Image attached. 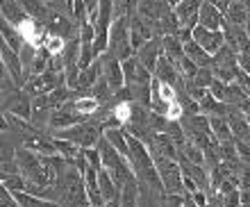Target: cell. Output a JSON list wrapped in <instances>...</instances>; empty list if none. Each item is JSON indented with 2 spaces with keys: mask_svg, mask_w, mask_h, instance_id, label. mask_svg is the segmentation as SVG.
I'll use <instances>...</instances> for the list:
<instances>
[{
  "mask_svg": "<svg viewBox=\"0 0 250 207\" xmlns=\"http://www.w3.org/2000/svg\"><path fill=\"white\" fill-rule=\"evenodd\" d=\"M105 132V123H93V121H82L78 125L66 127V130H57L53 137H62V139L73 141L80 148H96L100 137Z\"/></svg>",
  "mask_w": 250,
  "mask_h": 207,
  "instance_id": "cell-1",
  "label": "cell"
},
{
  "mask_svg": "<svg viewBox=\"0 0 250 207\" xmlns=\"http://www.w3.org/2000/svg\"><path fill=\"white\" fill-rule=\"evenodd\" d=\"M107 53L114 55L121 62L137 55L130 39V19H114L112 30H109V48H107Z\"/></svg>",
  "mask_w": 250,
  "mask_h": 207,
  "instance_id": "cell-2",
  "label": "cell"
},
{
  "mask_svg": "<svg viewBox=\"0 0 250 207\" xmlns=\"http://www.w3.org/2000/svg\"><path fill=\"white\" fill-rule=\"evenodd\" d=\"M152 157H155V166H157L159 175H162L166 194H187L185 173H182L180 162L171 160V157H164V155H152Z\"/></svg>",
  "mask_w": 250,
  "mask_h": 207,
  "instance_id": "cell-3",
  "label": "cell"
},
{
  "mask_svg": "<svg viewBox=\"0 0 250 207\" xmlns=\"http://www.w3.org/2000/svg\"><path fill=\"white\" fill-rule=\"evenodd\" d=\"M2 112L30 121L34 112V98L23 89H19V91H14L9 96H2Z\"/></svg>",
  "mask_w": 250,
  "mask_h": 207,
  "instance_id": "cell-4",
  "label": "cell"
},
{
  "mask_svg": "<svg viewBox=\"0 0 250 207\" xmlns=\"http://www.w3.org/2000/svg\"><path fill=\"white\" fill-rule=\"evenodd\" d=\"M0 60H2V66L9 71L16 84L19 87H25L27 82V73H25V66H23V60H21V53L19 50H14L12 46H7L5 41L0 43Z\"/></svg>",
  "mask_w": 250,
  "mask_h": 207,
  "instance_id": "cell-5",
  "label": "cell"
},
{
  "mask_svg": "<svg viewBox=\"0 0 250 207\" xmlns=\"http://www.w3.org/2000/svg\"><path fill=\"white\" fill-rule=\"evenodd\" d=\"M100 60H103V75H105V80L109 82V87H112L114 91H121V89L125 87L123 62L116 60V57L109 53H103Z\"/></svg>",
  "mask_w": 250,
  "mask_h": 207,
  "instance_id": "cell-6",
  "label": "cell"
},
{
  "mask_svg": "<svg viewBox=\"0 0 250 207\" xmlns=\"http://www.w3.org/2000/svg\"><path fill=\"white\" fill-rule=\"evenodd\" d=\"M123 73H125V87H134V84H150L155 75L139 62V57H130L123 62Z\"/></svg>",
  "mask_w": 250,
  "mask_h": 207,
  "instance_id": "cell-7",
  "label": "cell"
},
{
  "mask_svg": "<svg viewBox=\"0 0 250 207\" xmlns=\"http://www.w3.org/2000/svg\"><path fill=\"white\" fill-rule=\"evenodd\" d=\"M173 9V5L168 0H139V7H137V14L141 19H146L148 23L157 25L159 21L164 19L166 14ZM157 34V32H155Z\"/></svg>",
  "mask_w": 250,
  "mask_h": 207,
  "instance_id": "cell-8",
  "label": "cell"
},
{
  "mask_svg": "<svg viewBox=\"0 0 250 207\" xmlns=\"http://www.w3.org/2000/svg\"><path fill=\"white\" fill-rule=\"evenodd\" d=\"M155 37H157V34H155V25L148 23L146 19H141L139 14H132L130 16V39H132L134 50H139L144 43H148V41L155 39Z\"/></svg>",
  "mask_w": 250,
  "mask_h": 207,
  "instance_id": "cell-9",
  "label": "cell"
},
{
  "mask_svg": "<svg viewBox=\"0 0 250 207\" xmlns=\"http://www.w3.org/2000/svg\"><path fill=\"white\" fill-rule=\"evenodd\" d=\"M193 39H196L209 55H216L218 50L228 43L223 30H209V27H205V25H198L196 30H193Z\"/></svg>",
  "mask_w": 250,
  "mask_h": 207,
  "instance_id": "cell-10",
  "label": "cell"
},
{
  "mask_svg": "<svg viewBox=\"0 0 250 207\" xmlns=\"http://www.w3.org/2000/svg\"><path fill=\"white\" fill-rule=\"evenodd\" d=\"M162 55H164V41H162V37H155V39H150L148 43H144V46L137 50L139 62H141L152 75H155V68H157V62Z\"/></svg>",
  "mask_w": 250,
  "mask_h": 207,
  "instance_id": "cell-11",
  "label": "cell"
},
{
  "mask_svg": "<svg viewBox=\"0 0 250 207\" xmlns=\"http://www.w3.org/2000/svg\"><path fill=\"white\" fill-rule=\"evenodd\" d=\"M205 0H182L180 5H175V14H178L182 27H191L196 30L200 25V7H203Z\"/></svg>",
  "mask_w": 250,
  "mask_h": 207,
  "instance_id": "cell-12",
  "label": "cell"
},
{
  "mask_svg": "<svg viewBox=\"0 0 250 207\" xmlns=\"http://www.w3.org/2000/svg\"><path fill=\"white\" fill-rule=\"evenodd\" d=\"M225 23H228L225 14L218 7L211 5L209 0H205L203 7H200V25L209 27V30H223Z\"/></svg>",
  "mask_w": 250,
  "mask_h": 207,
  "instance_id": "cell-13",
  "label": "cell"
},
{
  "mask_svg": "<svg viewBox=\"0 0 250 207\" xmlns=\"http://www.w3.org/2000/svg\"><path fill=\"white\" fill-rule=\"evenodd\" d=\"M19 2L23 5V9L27 12L30 19L39 21V23H43V25L50 21V16H53V12H55L46 0H19Z\"/></svg>",
  "mask_w": 250,
  "mask_h": 207,
  "instance_id": "cell-14",
  "label": "cell"
},
{
  "mask_svg": "<svg viewBox=\"0 0 250 207\" xmlns=\"http://www.w3.org/2000/svg\"><path fill=\"white\" fill-rule=\"evenodd\" d=\"M2 19L19 30L30 16H27V12L23 9V5L19 0H2Z\"/></svg>",
  "mask_w": 250,
  "mask_h": 207,
  "instance_id": "cell-15",
  "label": "cell"
},
{
  "mask_svg": "<svg viewBox=\"0 0 250 207\" xmlns=\"http://www.w3.org/2000/svg\"><path fill=\"white\" fill-rule=\"evenodd\" d=\"M185 55L189 57L193 64H198L200 68H205V66H211V62H214V55H209L207 50H205L200 43H198L196 39H191V41H187L185 43Z\"/></svg>",
  "mask_w": 250,
  "mask_h": 207,
  "instance_id": "cell-16",
  "label": "cell"
},
{
  "mask_svg": "<svg viewBox=\"0 0 250 207\" xmlns=\"http://www.w3.org/2000/svg\"><path fill=\"white\" fill-rule=\"evenodd\" d=\"M98 150H100V155H103V166L105 168H114V166H119L121 162L127 160V157H123V155L109 144V139H107L105 134H103L98 141Z\"/></svg>",
  "mask_w": 250,
  "mask_h": 207,
  "instance_id": "cell-17",
  "label": "cell"
},
{
  "mask_svg": "<svg viewBox=\"0 0 250 207\" xmlns=\"http://www.w3.org/2000/svg\"><path fill=\"white\" fill-rule=\"evenodd\" d=\"M98 185H100V191H103V196H105V201H116V198H121V191L119 187H116V180H114V175L109 168H100L98 171Z\"/></svg>",
  "mask_w": 250,
  "mask_h": 207,
  "instance_id": "cell-18",
  "label": "cell"
},
{
  "mask_svg": "<svg viewBox=\"0 0 250 207\" xmlns=\"http://www.w3.org/2000/svg\"><path fill=\"white\" fill-rule=\"evenodd\" d=\"M109 139V144H112L116 150H119L123 157H127L130 155V146H127V130H123V127H114V125H107L105 132H103Z\"/></svg>",
  "mask_w": 250,
  "mask_h": 207,
  "instance_id": "cell-19",
  "label": "cell"
},
{
  "mask_svg": "<svg viewBox=\"0 0 250 207\" xmlns=\"http://www.w3.org/2000/svg\"><path fill=\"white\" fill-rule=\"evenodd\" d=\"M225 19L228 23H234V25H248L250 23V9L244 0H232L230 9L225 12Z\"/></svg>",
  "mask_w": 250,
  "mask_h": 207,
  "instance_id": "cell-20",
  "label": "cell"
},
{
  "mask_svg": "<svg viewBox=\"0 0 250 207\" xmlns=\"http://www.w3.org/2000/svg\"><path fill=\"white\" fill-rule=\"evenodd\" d=\"M209 123H211V132H214V137H216L218 144L234 141V134H232V127H230L228 116H209Z\"/></svg>",
  "mask_w": 250,
  "mask_h": 207,
  "instance_id": "cell-21",
  "label": "cell"
},
{
  "mask_svg": "<svg viewBox=\"0 0 250 207\" xmlns=\"http://www.w3.org/2000/svg\"><path fill=\"white\" fill-rule=\"evenodd\" d=\"M73 107H75L80 114H84V116H93L98 109H103V103L91 94H82V96H75V98H73Z\"/></svg>",
  "mask_w": 250,
  "mask_h": 207,
  "instance_id": "cell-22",
  "label": "cell"
},
{
  "mask_svg": "<svg viewBox=\"0 0 250 207\" xmlns=\"http://www.w3.org/2000/svg\"><path fill=\"white\" fill-rule=\"evenodd\" d=\"M162 41H164V55L178 64V62L185 57V43H182L180 37H175V34H171V37H162Z\"/></svg>",
  "mask_w": 250,
  "mask_h": 207,
  "instance_id": "cell-23",
  "label": "cell"
},
{
  "mask_svg": "<svg viewBox=\"0 0 250 207\" xmlns=\"http://www.w3.org/2000/svg\"><path fill=\"white\" fill-rule=\"evenodd\" d=\"M180 157L189 160L191 164H200V166L207 168V160H205V150L193 141H187L185 146H180Z\"/></svg>",
  "mask_w": 250,
  "mask_h": 207,
  "instance_id": "cell-24",
  "label": "cell"
},
{
  "mask_svg": "<svg viewBox=\"0 0 250 207\" xmlns=\"http://www.w3.org/2000/svg\"><path fill=\"white\" fill-rule=\"evenodd\" d=\"M0 32H2V41H5L7 46H12L14 50H19L21 53V48L25 46V39L21 37V32L16 30V27L9 25V23L2 19V27H0Z\"/></svg>",
  "mask_w": 250,
  "mask_h": 207,
  "instance_id": "cell-25",
  "label": "cell"
},
{
  "mask_svg": "<svg viewBox=\"0 0 250 207\" xmlns=\"http://www.w3.org/2000/svg\"><path fill=\"white\" fill-rule=\"evenodd\" d=\"M2 187L9 189L12 194L27 191V178L23 173H2Z\"/></svg>",
  "mask_w": 250,
  "mask_h": 207,
  "instance_id": "cell-26",
  "label": "cell"
},
{
  "mask_svg": "<svg viewBox=\"0 0 250 207\" xmlns=\"http://www.w3.org/2000/svg\"><path fill=\"white\" fill-rule=\"evenodd\" d=\"M53 144H55V148H57V153L68 162H73L80 153H82V148L80 146H75V144L68 141V139H62V137H53Z\"/></svg>",
  "mask_w": 250,
  "mask_h": 207,
  "instance_id": "cell-27",
  "label": "cell"
},
{
  "mask_svg": "<svg viewBox=\"0 0 250 207\" xmlns=\"http://www.w3.org/2000/svg\"><path fill=\"white\" fill-rule=\"evenodd\" d=\"M114 2V16L116 19H130L132 14H137L139 0H112Z\"/></svg>",
  "mask_w": 250,
  "mask_h": 207,
  "instance_id": "cell-28",
  "label": "cell"
},
{
  "mask_svg": "<svg viewBox=\"0 0 250 207\" xmlns=\"http://www.w3.org/2000/svg\"><path fill=\"white\" fill-rule=\"evenodd\" d=\"M175 66H178V71H180V75H182V80H185V82L193 80V78H196V73L200 71V66H198V64H193L187 55L178 62V64H175Z\"/></svg>",
  "mask_w": 250,
  "mask_h": 207,
  "instance_id": "cell-29",
  "label": "cell"
},
{
  "mask_svg": "<svg viewBox=\"0 0 250 207\" xmlns=\"http://www.w3.org/2000/svg\"><path fill=\"white\" fill-rule=\"evenodd\" d=\"M216 80V75H214V71H211V66H205V68H200L196 73V78H193V84L196 87H203V89H209L211 87V82Z\"/></svg>",
  "mask_w": 250,
  "mask_h": 207,
  "instance_id": "cell-30",
  "label": "cell"
},
{
  "mask_svg": "<svg viewBox=\"0 0 250 207\" xmlns=\"http://www.w3.org/2000/svg\"><path fill=\"white\" fill-rule=\"evenodd\" d=\"M82 150H84V157H86V162H89V166L96 168V171H100V168H103V155H100L98 146L96 148H82Z\"/></svg>",
  "mask_w": 250,
  "mask_h": 207,
  "instance_id": "cell-31",
  "label": "cell"
},
{
  "mask_svg": "<svg viewBox=\"0 0 250 207\" xmlns=\"http://www.w3.org/2000/svg\"><path fill=\"white\" fill-rule=\"evenodd\" d=\"M209 94L216 98V101H223V103H228V82H223V80H214L211 82V87H209Z\"/></svg>",
  "mask_w": 250,
  "mask_h": 207,
  "instance_id": "cell-32",
  "label": "cell"
},
{
  "mask_svg": "<svg viewBox=\"0 0 250 207\" xmlns=\"http://www.w3.org/2000/svg\"><path fill=\"white\" fill-rule=\"evenodd\" d=\"M239 68L246 71V73H250V55L239 53Z\"/></svg>",
  "mask_w": 250,
  "mask_h": 207,
  "instance_id": "cell-33",
  "label": "cell"
},
{
  "mask_svg": "<svg viewBox=\"0 0 250 207\" xmlns=\"http://www.w3.org/2000/svg\"><path fill=\"white\" fill-rule=\"evenodd\" d=\"M211 5L214 7H218V9H221V12H228V9H230V5H232V0H209Z\"/></svg>",
  "mask_w": 250,
  "mask_h": 207,
  "instance_id": "cell-34",
  "label": "cell"
},
{
  "mask_svg": "<svg viewBox=\"0 0 250 207\" xmlns=\"http://www.w3.org/2000/svg\"><path fill=\"white\" fill-rule=\"evenodd\" d=\"M107 207H121V198H116V201H109V203H107Z\"/></svg>",
  "mask_w": 250,
  "mask_h": 207,
  "instance_id": "cell-35",
  "label": "cell"
},
{
  "mask_svg": "<svg viewBox=\"0 0 250 207\" xmlns=\"http://www.w3.org/2000/svg\"><path fill=\"white\" fill-rule=\"evenodd\" d=\"M168 2H171V5L175 7V5H180V2H182V0H168Z\"/></svg>",
  "mask_w": 250,
  "mask_h": 207,
  "instance_id": "cell-36",
  "label": "cell"
},
{
  "mask_svg": "<svg viewBox=\"0 0 250 207\" xmlns=\"http://www.w3.org/2000/svg\"><path fill=\"white\" fill-rule=\"evenodd\" d=\"M244 2H246V5H248V9H250V0H244Z\"/></svg>",
  "mask_w": 250,
  "mask_h": 207,
  "instance_id": "cell-37",
  "label": "cell"
}]
</instances>
